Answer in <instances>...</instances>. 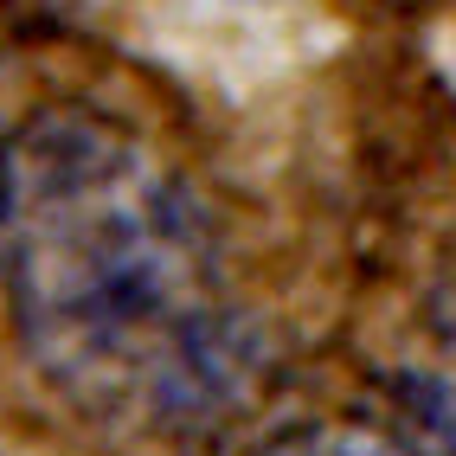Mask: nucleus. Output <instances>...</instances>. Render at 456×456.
<instances>
[{
  "instance_id": "1",
  "label": "nucleus",
  "mask_w": 456,
  "mask_h": 456,
  "mask_svg": "<svg viewBox=\"0 0 456 456\" xmlns=\"http://www.w3.org/2000/svg\"><path fill=\"white\" fill-rule=\"evenodd\" d=\"M0 289L20 347L84 418L193 431L251 373L200 206L103 116L58 110L0 148Z\"/></svg>"
},
{
  "instance_id": "2",
  "label": "nucleus",
  "mask_w": 456,
  "mask_h": 456,
  "mask_svg": "<svg viewBox=\"0 0 456 456\" xmlns=\"http://www.w3.org/2000/svg\"><path fill=\"white\" fill-rule=\"evenodd\" d=\"M411 418L437 456H456V296L437 315V360L411 373Z\"/></svg>"
},
{
  "instance_id": "3",
  "label": "nucleus",
  "mask_w": 456,
  "mask_h": 456,
  "mask_svg": "<svg viewBox=\"0 0 456 456\" xmlns=\"http://www.w3.org/2000/svg\"><path fill=\"white\" fill-rule=\"evenodd\" d=\"M251 456H405V450L392 444L386 431H373V424H341V418H328V424H296V431L257 444Z\"/></svg>"
}]
</instances>
